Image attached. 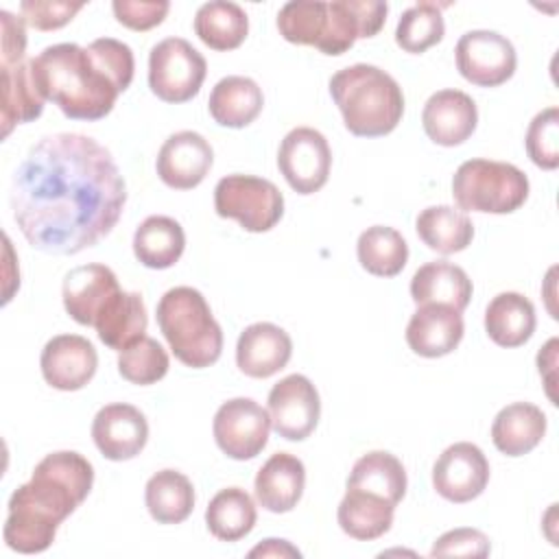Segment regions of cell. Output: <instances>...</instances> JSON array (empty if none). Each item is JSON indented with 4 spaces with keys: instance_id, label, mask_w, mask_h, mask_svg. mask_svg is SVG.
<instances>
[{
    "instance_id": "cell-23",
    "label": "cell",
    "mask_w": 559,
    "mask_h": 559,
    "mask_svg": "<svg viewBox=\"0 0 559 559\" xmlns=\"http://www.w3.org/2000/svg\"><path fill=\"white\" fill-rule=\"evenodd\" d=\"M472 293L474 286L467 273L448 260L426 262L411 280V297L417 306L443 304L463 312L472 299Z\"/></svg>"
},
{
    "instance_id": "cell-13",
    "label": "cell",
    "mask_w": 559,
    "mask_h": 559,
    "mask_svg": "<svg viewBox=\"0 0 559 559\" xmlns=\"http://www.w3.org/2000/svg\"><path fill=\"white\" fill-rule=\"evenodd\" d=\"M489 483V461L469 441L448 445L432 465V487L448 502L463 504L478 498Z\"/></svg>"
},
{
    "instance_id": "cell-1",
    "label": "cell",
    "mask_w": 559,
    "mask_h": 559,
    "mask_svg": "<svg viewBox=\"0 0 559 559\" xmlns=\"http://www.w3.org/2000/svg\"><path fill=\"white\" fill-rule=\"evenodd\" d=\"M9 203L33 249L74 255L116 227L127 186L111 153L94 138L52 133L35 142L13 173Z\"/></svg>"
},
{
    "instance_id": "cell-3",
    "label": "cell",
    "mask_w": 559,
    "mask_h": 559,
    "mask_svg": "<svg viewBox=\"0 0 559 559\" xmlns=\"http://www.w3.org/2000/svg\"><path fill=\"white\" fill-rule=\"evenodd\" d=\"M28 63L44 100H52L66 118L92 122L114 109L120 90L87 48L70 41L55 44Z\"/></svg>"
},
{
    "instance_id": "cell-43",
    "label": "cell",
    "mask_w": 559,
    "mask_h": 559,
    "mask_svg": "<svg viewBox=\"0 0 559 559\" xmlns=\"http://www.w3.org/2000/svg\"><path fill=\"white\" fill-rule=\"evenodd\" d=\"M116 20L131 28V31H148L164 22L170 2L155 0V2H138V0H116L111 4Z\"/></svg>"
},
{
    "instance_id": "cell-8",
    "label": "cell",
    "mask_w": 559,
    "mask_h": 559,
    "mask_svg": "<svg viewBox=\"0 0 559 559\" xmlns=\"http://www.w3.org/2000/svg\"><path fill=\"white\" fill-rule=\"evenodd\" d=\"M205 57L181 37H166L151 48L148 87L164 103L194 98L205 81Z\"/></svg>"
},
{
    "instance_id": "cell-14",
    "label": "cell",
    "mask_w": 559,
    "mask_h": 559,
    "mask_svg": "<svg viewBox=\"0 0 559 559\" xmlns=\"http://www.w3.org/2000/svg\"><path fill=\"white\" fill-rule=\"evenodd\" d=\"M389 4L380 0H332L328 2V28L317 50L323 55H343L356 39L380 33L386 22Z\"/></svg>"
},
{
    "instance_id": "cell-22",
    "label": "cell",
    "mask_w": 559,
    "mask_h": 559,
    "mask_svg": "<svg viewBox=\"0 0 559 559\" xmlns=\"http://www.w3.org/2000/svg\"><path fill=\"white\" fill-rule=\"evenodd\" d=\"M306 487V467L290 452L273 454L255 474L253 489L262 509L288 513L297 507Z\"/></svg>"
},
{
    "instance_id": "cell-28",
    "label": "cell",
    "mask_w": 559,
    "mask_h": 559,
    "mask_svg": "<svg viewBox=\"0 0 559 559\" xmlns=\"http://www.w3.org/2000/svg\"><path fill=\"white\" fill-rule=\"evenodd\" d=\"M148 325L146 308L140 293L118 290L96 317V334L98 338L111 347L122 352L131 343L144 336Z\"/></svg>"
},
{
    "instance_id": "cell-25",
    "label": "cell",
    "mask_w": 559,
    "mask_h": 559,
    "mask_svg": "<svg viewBox=\"0 0 559 559\" xmlns=\"http://www.w3.org/2000/svg\"><path fill=\"white\" fill-rule=\"evenodd\" d=\"M264 107V96L260 85L249 76H225L210 94L207 109L216 124L229 129H242L251 124Z\"/></svg>"
},
{
    "instance_id": "cell-15",
    "label": "cell",
    "mask_w": 559,
    "mask_h": 559,
    "mask_svg": "<svg viewBox=\"0 0 559 559\" xmlns=\"http://www.w3.org/2000/svg\"><path fill=\"white\" fill-rule=\"evenodd\" d=\"M92 439L105 459L129 461L144 450L148 441V421L133 404H107L92 421Z\"/></svg>"
},
{
    "instance_id": "cell-33",
    "label": "cell",
    "mask_w": 559,
    "mask_h": 559,
    "mask_svg": "<svg viewBox=\"0 0 559 559\" xmlns=\"http://www.w3.org/2000/svg\"><path fill=\"white\" fill-rule=\"evenodd\" d=\"M144 502L155 522L179 524L188 520L194 509V487L186 474L159 469L146 483Z\"/></svg>"
},
{
    "instance_id": "cell-42",
    "label": "cell",
    "mask_w": 559,
    "mask_h": 559,
    "mask_svg": "<svg viewBox=\"0 0 559 559\" xmlns=\"http://www.w3.org/2000/svg\"><path fill=\"white\" fill-rule=\"evenodd\" d=\"M491 550L489 537L478 528L445 531L430 548V557H487Z\"/></svg>"
},
{
    "instance_id": "cell-26",
    "label": "cell",
    "mask_w": 559,
    "mask_h": 559,
    "mask_svg": "<svg viewBox=\"0 0 559 559\" xmlns=\"http://www.w3.org/2000/svg\"><path fill=\"white\" fill-rule=\"evenodd\" d=\"M393 513H395V504H391L382 496L365 489L347 487L338 504L336 520L345 535L360 542H371L382 537L391 528Z\"/></svg>"
},
{
    "instance_id": "cell-11",
    "label": "cell",
    "mask_w": 559,
    "mask_h": 559,
    "mask_svg": "<svg viewBox=\"0 0 559 559\" xmlns=\"http://www.w3.org/2000/svg\"><path fill=\"white\" fill-rule=\"evenodd\" d=\"M456 70L465 81L478 87H498L507 83L518 66L513 44L496 31H467L454 48Z\"/></svg>"
},
{
    "instance_id": "cell-4",
    "label": "cell",
    "mask_w": 559,
    "mask_h": 559,
    "mask_svg": "<svg viewBox=\"0 0 559 559\" xmlns=\"http://www.w3.org/2000/svg\"><path fill=\"white\" fill-rule=\"evenodd\" d=\"M330 94L349 133L382 138L391 133L404 114V94L397 81L369 63H354L330 79Z\"/></svg>"
},
{
    "instance_id": "cell-6",
    "label": "cell",
    "mask_w": 559,
    "mask_h": 559,
    "mask_svg": "<svg viewBox=\"0 0 559 559\" xmlns=\"http://www.w3.org/2000/svg\"><path fill=\"white\" fill-rule=\"evenodd\" d=\"M452 197L463 212L511 214L528 199V177L507 162L467 159L452 177Z\"/></svg>"
},
{
    "instance_id": "cell-24",
    "label": "cell",
    "mask_w": 559,
    "mask_h": 559,
    "mask_svg": "<svg viewBox=\"0 0 559 559\" xmlns=\"http://www.w3.org/2000/svg\"><path fill=\"white\" fill-rule=\"evenodd\" d=\"M548 419L544 411L531 402H513L500 408L491 424V441L507 456H524L546 435Z\"/></svg>"
},
{
    "instance_id": "cell-21",
    "label": "cell",
    "mask_w": 559,
    "mask_h": 559,
    "mask_svg": "<svg viewBox=\"0 0 559 559\" xmlns=\"http://www.w3.org/2000/svg\"><path fill=\"white\" fill-rule=\"evenodd\" d=\"M122 290L116 273L105 264H83L72 269L63 280V308L79 325L96 323L105 304Z\"/></svg>"
},
{
    "instance_id": "cell-29",
    "label": "cell",
    "mask_w": 559,
    "mask_h": 559,
    "mask_svg": "<svg viewBox=\"0 0 559 559\" xmlns=\"http://www.w3.org/2000/svg\"><path fill=\"white\" fill-rule=\"evenodd\" d=\"M186 249L183 227L162 214L144 218L133 234V253L146 269H170Z\"/></svg>"
},
{
    "instance_id": "cell-32",
    "label": "cell",
    "mask_w": 559,
    "mask_h": 559,
    "mask_svg": "<svg viewBox=\"0 0 559 559\" xmlns=\"http://www.w3.org/2000/svg\"><path fill=\"white\" fill-rule=\"evenodd\" d=\"M406 485H408V478L402 461L395 454L384 450H373L362 454L354 463L347 476V487L378 493L395 507L404 498Z\"/></svg>"
},
{
    "instance_id": "cell-38",
    "label": "cell",
    "mask_w": 559,
    "mask_h": 559,
    "mask_svg": "<svg viewBox=\"0 0 559 559\" xmlns=\"http://www.w3.org/2000/svg\"><path fill=\"white\" fill-rule=\"evenodd\" d=\"M325 28L328 2L321 0H293L277 13V31L290 44L319 48L325 37Z\"/></svg>"
},
{
    "instance_id": "cell-5",
    "label": "cell",
    "mask_w": 559,
    "mask_h": 559,
    "mask_svg": "<svg viewBox=\"0 0 559 559\" xmlns=\"http://www.w3.org/2000/svg\"><path fill=\"white\" fill-rule=\"evenodd\" d=\"M157 325L175 358L186 367L205 369L221 358L223 330L197 288L166 290L157 304Z\"/></svg>"
},
{
    "instance_id": "cell-10",
    "label": "cell",
    "mask_w": 559,
    "mask_h": 559,
    "mask_svg": "<svg viewBox=\"0 0 559 559\" xmlns=\"http://www.w3.org/2000/svg\"><path fill=\"white\" fill-rule=\"evenodd\" d=\"M214 441L229 459L247 461L258 456L269 443L271 417L251 397H234L218 406L214 415Z\"/></svg>"
},
{
    "instance_id": "cell-37",
    "label": "cell",
    "mask_w": 559,
    "mask_h": 559,
    "mask_svg": "<svg viewBox=\"0 0 559 559\" xmlns=\"http://www.w3.org/2000/svg\"><path fill=\"white\" fill-rule=\"evenodd\" d=\"M445 24L437 2H417L408 7L395 28V44L411 55H421L443 39Z\"/></svg>"
},
{
    "instance_id": "cell-41",
    "label": "cell",
    "mask_w": 559,
    "mask_h": 559,
    "mask_svg": "<svg viewBox=\"0 0 559 559\" xmlns=\"http://www.w3.org/2000/svg\"><path fill=\"white\" fill-rule=\"evenodd\" d=\"M85 2H63V0H24L20 2V11L26 24L37 31H57L66 26Z\"/></svg>"
},
{
    "instance_id": "cell-18",
    "label": "cell",
    "mask_w": 559,
    "mask_h": 559,
    "mask_svg": "<svg viewBox=\"0 0 559 559\" xmlns=\"http://www.w3.org/2000/svg\"><path fill=\"white\" fill-rule=\"evenodd\" d=\"M421 124L435 144L459 146L476 131L478 109L469 94L461 90H439L426 100Z\"/></svg>"
},
{
    "instance_id": "cell-7",
    "label": "cell",
    "mask_w": 559,
    "mask_h": 559,
    "mask_svg": "<svg viewBox=\"0 0 559 559\" xmlns=\"http://www.w3.org/2000/svg\"><path fill=\"white\" fill-rule=\"evenodd\" d=\"M214 210L221 218H234L245 231L262 234L273 229L284 214L280 188L253 175H227L214 188Z\"/></svg>"
},
{
    "instance_id": "cell-19",
    "label": "cell",
    "mask_w": 559,
    "mask_h": 559,
    "mask_svg": "<svg viewBox=\"0 0 559 559\" xmlns=\"http://www.w3.org/2000/svg\"><path fill=\"white\" fill-rule=\"evenodd\" d=\"M293 341L275 323L260 321L247 325L236 343V365L249 378H271L288 365Z\"/></svg>"
},
{
    "instance_id": "cell-40",
    "label": "cell",
    "mask_w": 559,
    "mask_h": 559,
    "mask_svg": "<svg viewBox=\"0 0 559 559\" xmlns=\"http://www.w3.org/2000/svg\"><path fill=\"white\" fill-rule=\"evenodd\" d=\"M524 144L535 166L544 170H555L559 166V109L557 107H546L531 120Z\"/></svg>"
},
{
    "instance_id": "cell-27",
    "label": "cell",
    "mask_w": 559,
    "mask_h": 559,
    "mask_svg": "<svg viewBox=\"0 0 559 559\" xmlns=\"http://www.w3.org/2000/svg\"><path fill=\"white\" fill-rule=\"evenodd\" d=\"M537 325L535 306L520 293L496 295L485 310V332L500 347L524 345Z\"/></svg>"
},
{
    "instance_id": "cell-45",
    "label": "cell",
    "mask_w": 559,
    "mask_h": 559,
    "mask_svg": "<svg viewBox=\"0 0 559 559\" xmlns=\"http://www.w3.org/2000/svg\"><path fill=\"white\" fill-rule=\"evenodd\" d=\"M249 557H301V552L286 539H264L249 550Z\"/></svg>"
},
{
    "instance_id": "cell-9",
    "label": "cell",
    "mask_w": 559,
    "mask_h": 559,
    "mask_svg": "<svg viewBox=\"0 0 559 559\" xmlns=\"http://www.w3.org/2000/svg\"><path fill=\"white\" fill-rule=\"evenodd\" d=\"M277 168L299 194H312L328 183L332 151L325 135L312 127L288 131L277 151Z\"/></svg>"
},
{
    "instance_id": "cell-2",
    "label": "cell",
    "mask_w": 559,
    "mask_h": 559,
    "mask_svg": "<svg viewBox=\"0 0 559 559\" xmlns=\"http://www.w3.org/2000/svg\"><path fill=\"white\" fill-rule=\"evenodd\" d=\"M94 485L92 463L74 452L46 454L33 469L28 483L9 498V513L2 537L22 555H37L50 548L59 524L87 498Z\"/></svg>"
},
{
    "instance_id": "cell-12",
    "label": "cell",
    "mask_w": 559,
    "mask_h": 559,
    "mask_svg": "<svg viewBox=\"0 0 559 559\" xmlns=\"http://www.w3.org/2000/svg\"><path fill=\"white\" fill-rule=\"evenodd\" d=\"M269 417L273 430L282 439H308L321 417V400L317 386L301 373L282 378L269 391Z\"/></svg>"
},
{
    "instance_id": "cell-44",
    "label": "cell",
    "mask_w": 559,
    "mask_h": 559,
    "mask_svg": "<svg viewBox=\"0 0 559 559\" xmlns=\"http://www.w3.org/2000/svg\"><path fill=\"white\" fill-rule=\"evenodd\" d=\"M0 24H2V68H13L22 63L24 50H26L24 17H17L11 11H0Z\"/></svg>"
},
{
    "instance_id": "cell-36",
    "label": "cell",
    "mask_w": 559,
    "mask_h": 559,
    "mask_svg": "<svg viewBox=\"0 0 559 559\" xmlns=\"http://www.w3.org/2000/svg\"><path fill=\"white\" fill-rule=\"evenodd\" d=\"M360 266L378 277H395L408 260V245L404 236L386 225L367 227L356 242Z\"/></svg>"
},
{
    "instance_id": "cell-16",
    "label": "cell",
    "mask_w": 559,
    "mask_h": 559,
    "mask_svg": "<svg viewBox=\"0 0 559 559\" xmlns=\"http://www.w3.org/2000/svg\"><path fill=\"white\" fill-rule=\"evenodd\" d=\"M214 151L197 131L173 133L157 153V177L173 190H192L210 173Z\"/></svg>"
},
{
    "instance_id": "cell-39",
    "label": "cell",
    "mask_w": 559,
    "mask_h": 559,
    "mask_svg": "<svg viewBox=\"0 0 559 559\" xmlns=\"http://www.w3.org/2000/svg\"><path fill=\"white\" fill-rule=\"evenodd\" d=\"M168 367L166 349L146 334L118 354V373L131 384H155L168 373Z\"/></svg>"
},
{
    "instance_id": "cell-17",
    "label": "cell",
    "mask_w": 559,
    "mask_h": 559,
    "mask_svg": "<svg viewBox=\"0 0 559 559\" xmlns=\"http://www.w3.org/2000/svg\"><path fill=\"white\" fill-rule=\"evenodd\" d=\"M39 367L52 389L79 391L94 378L98 354L85 336L57 334L44 345Z\"/></svg>"
},
{
    "instance_id": "cell-34",
    "label": "cell",
    "mask_w": 559,
    "mask_h": 559,
    "mask_svg": "<svg viewBox=\"0 0 559 559\" xmlns=\"http://www.w3.org/2000/svg\"><path fill=\"white\" fill-rule=\"evenodd\" d=\"M258 511L253 498L240 487L221 489L205 509L207 531L221 542H238L255 526Z\"/></svg>"
},
{
    "instance_id": "cell-30",
    "label": "cell",
    "mask_w": 559,
    "mask_h": 559,
    "mask_svg": "<svg viewBox=\"0 0 559 559\" xmlns=\"http://www.w3.org/2000/svg\"><path fill=\"white\" fill-rule=\"evenodd\" d=\"M415 229L421 242L441 255L467 249L474 238L469 216L452 205H430L421 210L415 221Z\"/></svg>"
},
{
    "instance_id": "cell-35",
    "label": "cell",
    "mask_w": 559,
    "mask_h": 559,
    "mask_svg": "<svg viewBox=\"0 0 559 559\" xmlns=\"http://www.w3.org/2000/svg\"><path fill=\"white\" fill-rule=\"evenodd\" d=\"M41 111L44 96L33 81L31 63L22 61L13 68H2V138H7L15 124L39 118Z\"/></svg>"
},
{
    "instance_id": "cell-20",
    "label": "cell",
    "mask_w": 559,
    "mask_h": 559,
    "mask_svg": "<svg viewBox=\"0 0 559 559\" xmlns=\"http://www.w3.org/2000/svg\"><path fill=\"white\" fill-rule=\"evenodd\" d=\"M463 332L459 310L443 304H421L406 325V343L417 356L441 358L459 347Z\"/></svg>"
},
{
    "instance_id": "cell-31",
    "label": "cell",
    "mask_w": 559,
    "mask_h": 559,
    "mask_svg": "<svg viewBox=\"0 0 559 559\" xmlns=\"http://www.w3.org/2000/svg\"><path fill=\"white\" fill-rule=\"evenodd\" d=\"M194 33L212 50H234L247 39L249 17L236 2L212 0L199 7Z\"/></svg>"
}]
</instances>
